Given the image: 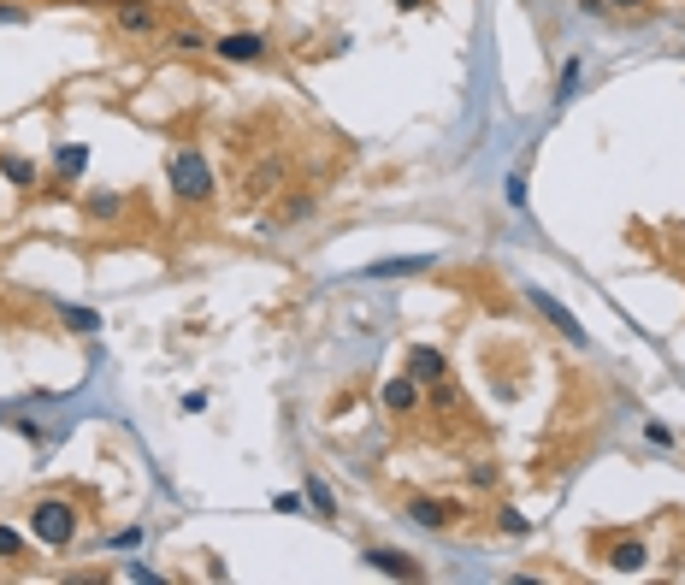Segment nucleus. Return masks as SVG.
<instances>
[{"label": "nucleus", "instance_id": "obj_1", "mask_svg": "<svg viewBox=\"0 0 685 585\" xmlns=\"http://www.w3.org/2000/svg\"><path fill=\"white\" fill-rule=\"evenodd\" d=\"M166 178H172L178 201H189V207H207V201L219 195V184H213V160H207L201 148H178L172 166H166Z\"/></svg>", "mask_w": 685, "mask_h": 585}, {"label": "nucleus", "instance_id": "obj_2", "mask_svg": "<svg viewBox=\"0 0 685 585\" xmlns=\"http://www.w3.org/2000/svg\"><path fill=\"white\" fill-rule=\"evenodd\" d=\"M30 532H36V544H48V550H71V538H77V503H71V497H36Z\"/></svg>", "mask_w": 685, "mask_h": 585}, {"label": "nucleus", "instance_id": "obj_3", "mask_svg": "<svg viewBox=\"0 0 685 585\" xmlns=\"http://www.w3.org/2000/svg\"><path fill=\"white\" fill-rule=\"evenodd\" d=\"M597 556H603V568H609V574H644V562H650L644 538H626V532L597 538Z\"/></svg>", "mask_w": 685, "mask_h": 585}, {"label": "nucleus", "instance_id": "obj_4", "mask_svg": "<svg viewBox=\"0 0 685 585\" xmlns=\"http://www.w3.org/2000/svg\"><path fill=\"white\" fill-rule=\"evenodd\" d=\"M461 515H467V509H461L455 497H408V520L426 526V532H455Z\"/></svg>", "mask_w": 685, "mask_h": 585}, {"label": "nucleus", "instance_id": "obj_5", "mask_svg": "<svg viewBox=\"0 0 685 585\" xmlns=\"http://www.w3.org/2000/svg\"><path fill=\"white\" fill-rule=\"evenodd\" d=\"M213 54H219L225 65H260L266 54H272V42H266L260 30H231V36L213 42Z\"/></svg>", "mask_w": 685, "mask_h": 585}, {"label": "nucleus", "instance_id": "obj_6", "mask_svg": "<svg viewBox=\"0 0 685 585\" xmlns=\"http://www.w3.org/2000/svg\"><path fill=\"white\" fill-rule=\"evenodd\" d=\"M361 562H367L373 574H390V580H426V568H420L408 550H390V544H367Z\"/></svg>", "mask_w": 685, "mask_h": 585}, {"label": "nucleus", "instance_id": "obj_7", "mask_svg": "<svg viewBox=\"0 0 685 585\" xmlns=\"http://www.w3.org/2000/svg\"><path fill=\"white\" fill-rule=\"evenodd\" d=\"M402 373L420 379V385H437V379H449V355L432 349V343H414V349L402 355Z\"/></svg>", "mask_w": 685, "mask_h": 585}, {"label": "nucleus", "instance_id": "obj_8", "mask_svg": "<svg viewBox=\"0 0 685 585\" xmlns=\"http://www.w3.org/2000/svg\"><path fill=\"white\" fill-rule=\"evenodd\" d=\"M526 302H532V308H538V314H544V320L556 325L561 337H567V343H579V349H585V343H591V337H585V325L573 320V314H567V308H561L556 296H550V290H526Z\"/></svg>", "mask_w": 685, "mask_h": 585}, {"label": "nucleus", "instance_id": "obj_9", "mask_svg": "<svg viewBox=\"0 0 685 585\" xmlns=\"http://www.w3.org/2000/svg\"><path fill=\"white\" fill-rule=\"evenodd\" d=\"M378 396H384V408H390V414H414V408L426 402V385H420V379H408V373H390Z\"/></svg>", "mask_w": 685, "mask_h": 585}, {"label": "nucleus", "instance_id": "obj_10", "mask_svg": "<svg viewBox=\"0 0 685 585\" xmlns=\"http://www.w3.org/2000/svg\"><path fill=\"white\" fill-rule=\"evenodd\" d=\"M284 172H290V160H284V154L260 160V166H254L249 178H243V201H266V195H272L278 184H284Z\"/></svg>", "mask_w": 685, "mask_h": 585}, {"label": "nucleus", "instance_id": "obj_11", "mask_svg": "<svg viewBox=\"0 0 685 585\" xmlns=\"http://www.w3.org/2000/svg\"><path fill=\"white\" fill-rule=\"evenodd\" d=\"M113 18H119V30H125V36H154V30H160V18H154V6H148V0H119V12H113Z\"/></svg>", "mask_w": 685, "mask_h": 585}, {"label": "nucleus", "instance_id": "obj_12", "mask_svg": "<svg viewBox=\"0 0 685 585\" xmlns=\"http://www.w3.org/2000/svg\"><path fill=\"white\" fill-rule=\"evenodd\" d=\"M83 213H89L95 225H119V213H125V195H119V190H89V195H83Z\"/></svg>", "mask_w": 685, "mask_h": 585}, {"label": "nucleus", "instance_id": "obj_13", "mask_svg": "<svg viewBox=\"0 0 685 585\" xmlns=\"http://www.w3.org/2000/svg\"><path fill=\"white\" fill-rule=\"evenodd\" d=\"M437 255H408V260H378L367 278H408V272H432Z\"/></svg>", "mask_w": 685, "mask_h": 585}, {"label": "nucleus", "instance_id": "obj_14", "mask_svg": "<svg viewBox=\"0 0 685 585\" xmlns=\"http://www.w3.org/2000/svg\"><path fill=\"white\" fill-rule=\"evenodd\" d=\"M426 408H432V414H461V385H455V379L426 385Z\"/></svg>", "mask_w": 685, "mask_h": 585}, {"label": "nucleus", "instance_id": "obj_15", "mask_svg": "<svg viewBox=\"0 0 685 585\" xmlns=\"http://www.w3.org/2000/svg\"><path fill=\"white\" fill-rule=\"evenodd\" d=\"M0 178H6L12 190H36V166H30L24 154H0Z\"/></svg>", "mask_w": 685, "mask_h": 585}, {"label": "nucleus", "instance_id": "obj_16", "mask_svg": "<svg viewBox=\"0 0 685 585\" xmlns=\"http://www.w3.org/2000/svg\"><path fill=\"white\" fill-rule=\"evenodd\" d=\"M83 166H89V148H83V142H60V148H54V172H60V178H83Z\"/></svg>", "mask_w": 685, "mask_h": 585}, {"label": "nucleus", "instance_id": "obj_17", "mask_svg": "<svg viewBox=\"0 0 685 585\" xmlns=\"http://www.w3.org/2000/svg\"><path fill=\"white\" fill-rule=\"evenodd\" d=\"M166 42H172V48H178V54H207V48H213V36H207V30H172V36H166Z\"/></svg>", "mask_w": 685, "mask_h": 585}, {"label": "nucleus", "instance_id": "obj_18", "mask_svg": "<svg viewBox=\"0 0 685 585\" xmlns=\"http://www.w3.org/2000/svg\"><path fill=\"white\" fill-rule=\"evenodd\" d=\"M308 503H313V515H337V497H331V485H325V479H319V473H308Z\"/></svg>", "mask_w": 685, "mask_h": 585}, {"label": "nucleus", "instance_id": "obj_19", "mask_svg": "<svg viewBox=\"0 0 685 585\" xmlns=\"http://www.w3.org/2000/svg\"><path fill=\"white\" fill-rule=\"evenodd\" d=\"M60 325L89 337V331H101V314H89V308H60Z\"/></svg>", "mask_w": 685, "mask_h": 585}, {"label": "nucleus", "instance_id": "obj_20", "mask_svg": "<svg viewBox=\"0 0 685 585\" xmlns=\"http://www.w3.org/2000/svg\"><path fill=\"white\" fill-rule=\"evenodd\" d=\"M308 213H313V195L308 190H302V195L290 190L284 201H278V219H284V225H290V219H308Z\"/></svg>", "mask_w": 685, "mask_h": 585}, {"label": "nucleus", "instance_id": "obj_21", "mask_svg": "<svg viewBox=\"0 0 685 585\" xmlns=\"http://www.w3.org/2000/svg\"><path fill=\"white\" fill-rule=\"evenodd\" d=\"M497 532H508V538H526V532H532V520L520 515V509H508V503H502V509H497Z\"/></svg>", "mask_w": 685, "mask_h": 585}, {"label": "nucleus", "instance_id": "obj_22", "mask_svg": "<svg viewBox=\"0 0 685 585\" xmlns=\"http://www.w3.org/2000/svg\"><path fill=\"white\" fill-rule=\"evenodd\" d=\"M579 77H585V65L567 60L561 65V83H556V101H573V89H579Z\"/></svg>", "mask_w": 685, "mask_h": 585}, {"label": "nucleus", "instance_id": "obj_23", "mask_svg": "<svg viewBox=\"0 0 685 585\" xmlns=\"http://www.w3.org/2000/svg\"><path fill=\"white\" fill-rule=\"evenodd\" d=\"M0 562H24V532L0 526Z\"/></svg>", "mask_w": 685, "mask_h": 585}, {"label": "nucleus", "instance_id": "obj_24", "mask_svg": "<svg viewBox=\"0 0 685 585\" xmlns=\"http://www.w3.org/2000/svg\"><path fill=\"white\" fill-rule=\"evenodd\" d=\"M644 438H650L656 450H674V444H680V438H674V426H662V420H650V426H644Z\"/></svg>", "mask_w": 685, "mask_h": 585}, {"label": "nucleus", "instance_id": "obj_25", "mask_svg": "<svg viewBox=\"0 0 685 585\" xmlns=\"http://www.w3.org/2000/svg\"><path fill=\"white\" fill-rule=\"evenodd\" d=\"M467 479H473V485H485V491H491V485H497L502 473H497V467H491V461H479V467H467Z\"/></svg>", "mask_w": 685, "mask_h": 585}, {"label": "nucleus", "instance_id": "obj_26", "mask_svg": "<svg viewBox=\"0 0 685 585\" xmlns=\"http://www.w3.org/2000/svg\"><path fill=\"white\" fill-rule=\"evenodd\" d=\"M272 509H278V515H302V497H296V491H278Z\"/></svg>", "mask_w": 685, "mask_h": 585}, {"label": "nucleus", "instance_id": "obj_27", "mask_svg": "<svg viewBox=\"0 0 685 585\" xmlns=\"http://www.w3.org/2000/svg\"><path fill=\"white\" fill-rule=\"evenodd\" d=\"M650 0H609V12H644Z\"/></svg>", "mask_w": 685, "mask_h": 585}, {"label": "nucleus", "instance_id": "obj_28", "mask_svg": "<svg viewBox=\"0 0 685 585\" xmlns=\"http://www.w3.org/2000/svg\"><path fill=\"white\" fill-rule=\"evenodd\" d=\"M390 6H402V12H420V6H426V0H390Z\"/></svg>", "mask_w": 685, "mask_h": 585}]
</instances>
